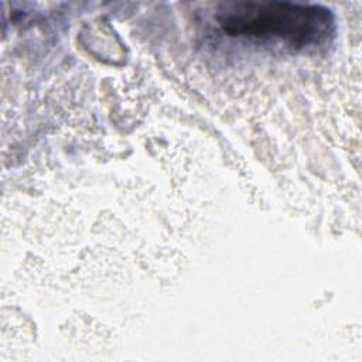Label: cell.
I'll list each match as a JSON object with an SVG mask.
<instances>
[{"mask_svg":"<svg viewBox=\"0 0 362 362\" xmlns=\"http://www.w3.org/2000/svg\"><path fill=\"white\" fill-rule=\"evenodd\" d=\"M219 28L230 37L281 42L294 49L315 48L329 41L334 18L315 4L291 1H228L215 13Z\"/></svg>","mask_w":362,"mask_h":362,"instance_id":"obj_1","label":"cell"}]
</instances>
